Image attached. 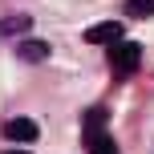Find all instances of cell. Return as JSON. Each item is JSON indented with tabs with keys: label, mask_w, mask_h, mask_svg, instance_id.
<instances>
[{
	"label": "cell",
	"mask_w": 154,
	"mask_h": 154,
	"mask_svg": "<svg viewBox=\"0 0 154 154\" xmlns=\"http://www.w3.org/2000/svg\"><path fill=\"white\" fill-rule=\"evenodd\" d=\"M16 53H20V61H45V57H49V45H45V41H24Z\"/></svg>",
	"instance_id": "cell-5"
},
{
	"label": "cell",
	"mask_w": 154,
	"mask_h": 154,
	"mask_svg": "<svg viewBox=\"0 0 154 154\" xmlns=\"http://www.w3.org/2000/svg\"><path fill=\"white\" fill-rule=\"evenodd\" d=\"M4 138H12V142H37L41 126L32 122V118H8L4 122Z\"/></svg>",
	"instance_id": "cell-2"
},
{
	"label": "cell",
	"mask_w": 154,
	"mask_h": 154,
	"mask_svg": "<svg viewBox=\"0 0 154 154\" xmlns=\"http://www.w3.org/2000/svg\"><path fill=\"white\" fill-rule=\"evenodd\" d=\"M85 41L89 45H114V41H122V20H106V24L85 29Z\"/></svg>",
	"instance_id": "cell-4"
},
{
	"label": "cell",
	"mask_w": 154,
	"mask_h": 154,
	"mask_svg": "<svg viewBox=\"0 0 154 154\" xmlns=\"http://www.w3.org/2000/svg\"><path fill=\"white\" fill-rule=\"evenodd\" d=\"M4 154H32V150H4Z\"/></svg>",
	"instance_id": "cell-8"
},
{
	"label": "cell",
	"mask_w": 154,
	"mask_h": 154,
	"mask_svg": "<svg viewBox=\"0 0 154 154\" xmlns=\"http://www.w3.org/2000/svg\"><path fill=\"white\" fill-rule=\"evenodd\" d=\"M106 57H109V73H114L118 81H126V77L138 73V65H142V45H134V41H114Z\"/></svg>",
	"instance_id": "cell-1"
},
{
	"label": "cell",
	"mask_w": 154,
	"mask_h": 154,
	"mask_svg": "<svg viewBox=\"0 0 154 154\" xmlns=\"http://www.w3.org/2000/svg\"><path fill=\"white\" fill-rule=\"evenodd\" d=\"M126 16H134V20L154 16V0H126Z\"/></svg>",
	"instance_id": "cell-6"
},
{
	"label": "cell",
	"mask_w": 154,
	"mask_h": 154,
	"mask_svg": "<svg viewBox=\"0 0 154 154\" xmlns=\"http://www.w3.org/2000/svg\"><path fill=\"white\" fill-rule=\"evenodd\" d=\"M20 29H29V16H12V20L0 24V32H20Z\"/></svg>",
	"instance_id": "cell-7"
},
{
	"label": "cell",
	"mask_w": 154,
	"mask_h": 154,
	"mask_svg": "<svg viewBox=\"0 0 154 154\" xmlns=\"http://www.w3.org/2000/svg\"><path fill=\"white\" fill-rule=\"evenodd\" d=\"M106 122H93V126H85V150L89 154H118V146H114V138H109L106 130H101Z\"/></svg>",
	"instance_id": "cell-3"
}]
</instances>
